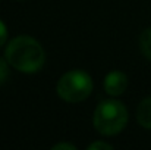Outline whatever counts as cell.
Instances as JSON below:
<instances>
[{
	"label": "cell",
	"mask_w": 151,
	"mask_h": 150,
	"mask_svg": "<svg viewBox=\"0 0 151 150\" xmlns=\"http://www.w3.org/2000/svg\"><path fill=\"white\" fill-rule=\"evenodd\" d=\"M103 86H104V91L109 96H113V97L120 96L125 93L128 87V77L120 71H111L104 77Z\"/></svg>",
	"instance_id": "277c9868"
},
{
	"label": "cell",
	"mask_w": 151,
	"mask_h": 150,
	"mask_svg": "<svg viewBox=\"0 0 151 150\" xmlns=\"http://www.w3.org/2000/svg\"><path fill=\"white\" fill-rule=\"evenodd\" d=\"M139 49L142 54L151 60V28H147L139 36Z\"/></svg>",
	"instance_id": "8992f818"
},
{
	"label": "cell",
	"mask_w": 151,
	"mask_h": 150,
	"mask_svg": "<svg viewBox=\"0 0 151 150\" xmlns=\"http://www.w3.org/2000/svg\"><path fill=\"white\" fill-rule=\"evenodd\" d=\"M60 149H65V150H76V146L72 144V143H57L53 146V150H60Z\"/></svg>",
	"instance_id": "30bf717a"
},
{
	"label": "cell",
	"mask_w": 151,
	"mask_h": 150,
	"mask_svg": "<svg viewBox=\"0 0 151 150\" xmlns=\"http://www.w3.org/2000/svg\"><path fill=\"white\" fill-rule=\"evenodd\" d=\"M4 57L19 72L35 74L46 63V51L43 46L29 36H18L9 41Z\"/></svg>",
	"instance_id": "6da1fadb"
},
{
	"label": "cell",
	"mask_w": 151,
	"mask_h": 150,
	"mask_svg": "<svg viewBox=\"0 0 151 150\" xmlns=\"http://www.w3.org/2000/svg\"><path fill=\"white\" fill-rule=\"evenodd\" d=\"M94 88L93 78L82 69H73L60 77L56 86V93L68 103H79L85 100Z\"/></svg>",
	"instance_id": "3957f363"
},
{
	"label": "cell",
	"mask_w": 151,
	"mask_h": 150,
	"mask_svg": "<svg viewBox=\"0 0 151 150\" xmlns=\"http://www.w3.org/2000/svg\"><path fill=\"white\" fill-rule=\"evenodd\" d=\"M6 40H7V28H6L4 22L0 19V47L3 44H6Z\"/></svg>",
	"instance_id": "9c48e42d"
},
{
	"label": "cell",
	"mask_w": 151,
	"mask_h": 150,
	"mask_svg": "<svg viewBox=\"0 0 151 150\" xmlns=\"http://www.w3.org/2000/svg\"><path fill=\"white\" fill-rule=\"evenodd\" d=\"M137 121L142 128L151 130V97L141 100V103L138 104Z\"/></svg>",
	"instance_id": "5b68a950"
},
{
	"label": "cell",
	"mask_w": 151,
	"mask_h": 150,
	"mask_svg": "<svg viewBox=\"0 0 151 150\" xmlns=\"http://www.w3.org/2000/svg\"><path fill=\"white\" fill-rule=\"evenodd\" d=\"M128 118V109L122 101L114 99L103 100L94 109L93 125L101 136H116L125 130Z\"/></svg>",
	"instance_id": "7a4b0ae2"
},
{
	"label": "cell",
	"mask_w": 151,
	"mask_h": 150,
	"mask_svg": "<svg viewBox=\"0 0 151 150\" xmlns=\"http://www.w3.org/2000/svg\"><path fill=\"white\" fill-rule=\"evenodd\" d=\"M113 146L110 143H106V141H96V143H91L88 146V150H111Z\"/></svg>",
	"instance_id": "ba28073f"
},
{
	"label": "cell",
	"mask_w": 151,
	"mask_h": 150,
	"mask_svg": "<svg viewBox=\"0 0 151 150\" xmlns=\"http://www.w3.org/2000/svg\"><path fill=\"white\" fill-rule=\"evenodd\" d=\"M9 66H10V63L7 62V59H6V57H4V59L0 57V86L4 84V83L9 80V77H10V69H9Z\"/></svg>",
	"instance_id": "52a82bcc"
}]
</instances>
